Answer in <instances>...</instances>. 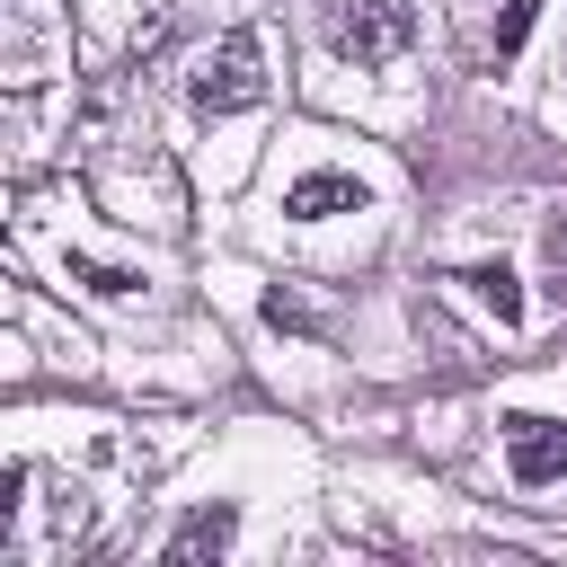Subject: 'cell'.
Returning a JSON list of instances; mask_svg holds the SVG:
<instances>
[{
    "label": "cell",
    "mask_w": 567,
    "mask_h": 567,
    "mask_svg": "<svg viewBox=\"0 0 567 567\" xmlns=\"http://www.w3.org/2000/svg\"><path fill=\"white\" fill-rule=\"evenodd\" d=\"M186 97H195L204 115H239V106H257V97H266V44H257V27H230L213 53H195Z\"/></svg>",
    "instance_id": "6da1fadb"
},
{
    "label": "cell",
    "mask_w": 567,
    "mask_h": 567,
    "mask_svg": "<svg viewBox=\"0 0 567 567\" xmlns=\"http://www.w3.org/2000/svg\"><path fill=\"white\" fill-rule=\"evenodd\" d=\"M328 44L354 71H381L416 44V0H328Z\"/></svg>",
    "instance_id": "7a4b0ae2"
},
{
    "label": "cell",
    "mask_w": 567,
    "mask_h": 567,
    "mask_svg": "<svg viewBox=\"0 0 567 567\" xmlns=\"http://www.w3.org/2000/svg\"><path fill=\"white\" fill-rule=\"evenodd\" d=\"M505 470H514V487H558L567 478V425L558 416H505Z\"/></svg>",
    "instance_id": "3957f363"
},
{
    "label": "cell",
    "mask_w": 567,
    "mask_h": 567,
    "mask_svg": "<svg viewBox=\"0 0 567 567\" xmlns=\"http://www.w3.org/2000/svg\"><path fill=\"white\" fill-rule=\"evenodd\" d=\"M363 204H372V186L354 168H310V177L284 186V213L292 221H328V213H363Z\"/></svg>",
    "instance_id": "277c9868"
},
{
    "label": "cell",
    "mask_w": 567,
    "mask_h": 567,
    "mask_svg": "<svg viewBox=\"0 0 567 567\" xmlns=\"http://www.w3.org/2000/svg\"><path fill=\"white\" fill-rule=\"evenodd\" d=\"M230 540H239V505H195V514L168 532L159 558H168V567H195V558H221Z\"/></svg>",
    "instance_id": "5b68a950"
},
{
    "label": "cell",
    "mask_w": 567,
    "mask_h": 567,
    "mask_svg": "<svg viewBox=\"0 0 567 567\" xmlns=\"http://www.w3.org/2000/svg\"><path fill=\"white\" fill-rule=\"evenodd\" d=\"M461 284H470L478 310H496V328L523 319V284H514V266H461Z\"/></svg>",
    "instance_id": "8992f818"
},
{
    "label": "cell",
    "mask_w": 567,
    "mask_h": 567,
    "mask_svg": "<svg viewBox=\"0 0 567 567\" xmlns=\"http://www.w3.org/2000/svg\"><path fill=\"white\" fill-rule=\"evenodd\" d=\"M62 275H71L80 292H97V301H133V292H142V275H133V266H106V257H80V248L62 257Z\"/></svg>",
    "instance_id": "52a82bcc"
},
{
    "label": "cell",
    "mask_w": 567,
    "mask_h": 567,
    "mask_svg": "<svg viewBox=\"0 0 567 567\" xmlns=\"http://www.w3.org/2000/svg\"><path fill=\"white\" fill-rule=\"evenodd\" d=\"M532 18H540V0H505V18H496V62H514V53H523Z\"/></svg>",
    "instance_id": "ba28073f"
},
{
    "label": "cell",
    "mask_w": 567,
    "mask_h": 567,
    "mask_svg": "<svg viewBox=\"0 0 567 567\" xmlns=\"http://www.w3.org/2000/svg\"><path fill=\"white\" fill-rule=\"evenodd\" d=\"M540 257H549V275H567V221H549V230H540Z\"/></svg>",
    "instance_id": "9c48e42d"
}]
</instances>
